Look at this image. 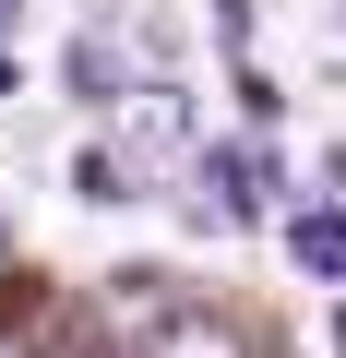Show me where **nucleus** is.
Here are the masks:
<instances>
[{"label": "nucleus", "instance_id": "0eeeda50", "mask_svg": "<svg viewBox=\"0 0 346 358\" xmlns=\"http://www.w3.org/2000/svg\"><path fill=\"white\" fill-rule=\"evenodd\" d=\"M0 13H13V0H0Z\"/></svg>", "mask_w": 346, "mask_h": 358}, {"label": "nucleus", "instance_id": "423d86ee", "mask_svg": "<svg viewBox=\"0 0 346 358\" xmlns=\"http://www.w3.org/2000/svg\"><path fill=\"white\" fill-rule=\"evenodd\" d=\"M0 251H13V227H0Z\"/></svg>", "mask_w": 346, "mask_h": 358}, {"label": "nucleus", "instance_id": "f03ea898", "mask_svg": "<svg viewBox=\"0 0 346 358\" xmlns=\"http://www.w3.org/2000/svg\"><path fill=\"white\" fill-rule=\"evenodd\" d=\"M72 192H84V203H131V155L84 143V155H72Z\"/></svg>", "mask_w": 346, "mask_h": 358}, {"label": "nucleus", "instance_id": "f257e3e1", "mask_svg": "<svg viewBox=\"0 0 346 358\" xmlns=\"http://www.w3.org/2000/svg\"><path fill=\"white\" fill-rule=\"evenodd\" d=\"M131 358H251V346H239V322H215V310H192V299H180L167 322H143V334H131Z\"/></svg>", "mask_w": 346, "mask_h": 358}, {"label": "nucleus", "instance_id": "39448f33", "mask_svg": "<svg viewBox=\"0 0 346 358\" xmlns=\"http://www.w3.org/2000/svg\"><path fill=\"white\" fill-rule=\"evenodd\" d=\"M322 203H334V215H346V143H334V155H322Z\"/></svg>", "mask_w": 346, "mask_h": 358}, {"label": "nucleus", "instance_id": "20e7f679", "mask_svg": "<svg viewBox=\"0 0 346 358\" xmlns=\"http://www.w3.org/2000/svg\"><path fill=\"white\" fill-rule=\"evenodd\" d=\"M72 84H84V96H96V108H108V96H120V84H131V60H120V48H108V36H84V48H72Z\"/></svg>", "mask_w": 346, "mask_h": 358}, {"label": "nucleus", "instance_id": "7ed1b4c3", "mask_svg": "<svg viewBox=\"0 0 346 358\" xmlns=\"http://www.w3.org/2000/svg\"><path fill=\"white\" fill-rule=\"evenodd\" d=\"M287 251H298L310 275H346V215H298V227H287Z\"/></svg>", "mask_w": 346, "mask_h": 358}]
</instances>
